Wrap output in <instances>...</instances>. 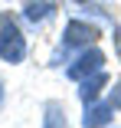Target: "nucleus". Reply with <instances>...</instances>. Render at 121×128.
I'll return each mask as SVG.
<instances>
[{
	"instance_id": "20e7f679",
	"label": "nucleus",
	"mask_w": 121,
	"mask_h": 128,
	"mask_svg": "<svg viewBox=\"0 0 121 128\" xmlns=\"http://www.w3.org/2000/svg\"><path fill=\"white\" fill-rule=\"evenodd\" d=\"M111 118H115L111 102H88L85 115H82V125L85 128H105V125H111Z\"/></svg>"
},
{
	"instance_id": "1a4fd4ad",
	"label": "nucleus",
	"mask_w": 121,
	"mask_h": 128,
	"mask_svg": "<svg viewBox=\"0 0 121 128\" xmlns=\"http://www.w3.org/2000/svg\"><path fill=\"white\" fill-rule=\"evenodd\" d=\"M111 43H115V56L121 59V23L115 26V33H111Z\"/></svg>"
},
{
	"instance_id": "f257e3e1",
	"label": "nucleus",
	"mask_w": 121,
	"mask_h": 128,
	"mask_svg": "<svg viewBox=\"0 0 121 128\" xmlns=\"http://www.w3.org/2000/svg\"><path fill=\"white\" fill-rule=\"evenodd\" d=\"M0 59L10 62V66L26 59V40H23L20 23L10 13H0Z\"/></svg>"
},
{
	"instance_id": "39448f33",
	"label": "nucleus",
	"mask_w": 121,
	"mask_h": 128,
	"mask_svg": "<svg viewBox=\"0 0 121 128\" xmlns=\"http://www.w3.org/2000/svg\"><path fill=\"white\" fill-rule=\"evenodd\" d=\"M105 86H108V76H105V72H92V76H85V79L79 82V102H82V105L98 102V95H102Z\"/></svg>"
},
{
	"instance_id": "9d476101",
	"label": "nucleus",
	"mask_w": 121,
	"mask_h": 128,
	"mask_svg": "<svg viewBox=\"0 0 121 128\" xmlns=\"http://www.w3.org/2000/svg\"><path fill=\"white\" fill-rule=\"evenodd\" d=\"M0 102H3V79H0Z\"/></svg>"
},
{
	"instance_id": "6e6552de",
	"label": "nucleus",
	"mask_w": 121,
	"mask_h": 128,
	"mask_svg": "<svg viewBox=\"0 0 121 128\" xmlns=\"http://www.w3.org/2000/svg\"><path fill=\"white\" fill-rule=\"evenodd\" d=\"M111 108H121V82H115V89H111Z\"/></svg>"
},
{
	"instance_id": "7ed1b4c3",
	"label": "nucleus",
	"mask_w": 121,
	"mask_h": 128,
	"mask_svg": "<svg viewBox=\"0 0 121 128\" xmlns=\"http://www.w3.org/2000/svg\"><path fill=\"white\" fill-rule=\"evenodd\" d=\"M102 66H105V53H102V49H95V46H85V49H79L75 62L65 69V76H69V79H75V82H82L85 76L102 72Z\"/></svg>"
},
{
	"instance_id": "f03ea898",
	"label": "nucleus",
	"mask_w": 121,
	"mask_h": 128,
	"mask_svg": "<svg viewBox=\"0 0 121 128\" xmlns=\"http://www.w3.org/2000/svg\"><path fill=\"white\" fill-rule=\"evenodd\" d=\"M95 40H98V26H95V23H88V20H69L65 23V33H62V46H59L53 66H59V59L65 62V56L72 53V49L95 46Z\"/></svg>"
},
{
	"instance_id": "0eeeda50",
	"label": "nucleus",
	"mask_w": 121,
	"mask_h": 128,
	"mask_svg": "<svg viewBox=\"0 0 121 128\" xmlns=\"http://www.w3.org/2000/svg\"><path fill=\"white\" fill-rule=\"evenodd\" d=\"M43 128H69L62 102H46L43 105Z\"/></svg>"
},
{
	"instance_id": "423d86ee",
	"label": "nucleus",
	"mask_w": 121,
	"mask_h": 128,
	"mask_svg": "<svg viewBox=\"0 0 121 128\" xmlns=\"http://www.w3.org/2000/svg\"><path fill=\"white\" fill-rule=\"evenodd\" d=\"M59 7V0H26V7H23V13H26L30 23H43L46 16H53Z\"/></svg>"
}]
</instances>
